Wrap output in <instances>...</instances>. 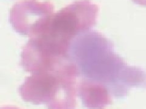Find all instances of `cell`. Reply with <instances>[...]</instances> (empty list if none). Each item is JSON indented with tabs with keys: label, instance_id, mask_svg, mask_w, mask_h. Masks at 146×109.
Masks as SVG:
<instances>
[{
	"label": "cell",
	"instance_id": "1",
	"mask_svg": "<svg viewBox=\"0 0 146 109\" xmlns=\"http://www.w3.org/2000/svg\"><path fill=\"white\" fill-rule=\"evenodd\" d=\"M98 6L90 0H79L50 16L25 46L31 58L48 63L68 58L71 41L96 24Z\"/></svg>",
	"mask_w": 146,
	"mask_h": 109
},
{
	"label": "cell",
	"instance_id": "2",
	"mask_svg": "<svg viewBox=\"0 0 146 109\" xmlns=\"http://www.w3.org/2000/svg\"><path fill=\"white\" fill-rule=\"evenodd\" d=\"M77 75L75 65L67 60L52 70L32 74L18 92L25 101L45 104L48 109H74Z\"/></svg>",
	"mask_w": 146,
	"mask_h": 109
},
{
	"label": "cell",
	"instance_id": "4",
	"mask_svg": "<svg viewBox=\"0 0 146 109\" xmlns=\"http://www.w3.org/2000/svg\"><path fill=\"white\" fill-rule=\"evenodd\" d=\"M133 1L141 5L146 6V0H133Z\"/></svg>",
	"mask_w": 146,
	"mask_h": 109
},
{
	"label": "cell",
	"instance_id": "3",
	"mask_svg": "<svg viewBox=\"0 0 146 109\" xmlns=\"http://www.w3.org/2000/svg\"><path fill=\"white\" fill-rule=\"evenodd\" d=\"M54 9L49 1L24 0L12 7L9 21L17 32L31 37L53 14Z\"/></svg>",
	"mask_w": 146,
	"mask_h": 109
},
{
	"label": "cell",
	"instance_id": "5",
	"mask_svg": "<svg viewBox=\"0 0 146 109\" xmlns=\"http://www.w3.org/2000/svg\"><path fill=\"white\" fill-rule=\"evenodd\" d=\"M0 109H20V108L16 107H13V106H4V107H0Z\"/></svg>",
	"mask_w": 146,
	"mask_h": 109
}]
</instances>
